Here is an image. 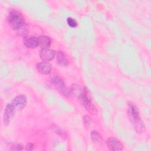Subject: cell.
Returning a JSON list of instances; mask_svg holds the SVG:
<instances>
[{
	"instance_id": "cell-14",
	"label": "cell",
	"mask_w": 151,
	"mask_h": 151,
	"mask_svg": "<svg viewBox=\"0 0 151 151\" xmlns=\"http://www.w3.org/2000/svg\"><path fill=\"white\" fill-rule=\"evenodd\" d=\"M51 129L56 134H58L60 136H61V137L63 138H64L65 139L67 137V134L62 129H61L60 127H58V126L57 125H52L51 126Z\"/></svg>"
},
{
	"instance_id": "cell-9",
	"label": "cell",
	"mask_w": 151,
	"mask_h": 151,
	"mask_svg": "<svg viewBox=\"0 0 151 151\" xmlns=\"http://www.w3.org/2000/svg\"><path fill=\"white\" fill-rule=\"evenodd\" d=\"M51 65L46 61H42L37 64V69L42 74H48L51 71Z\"/></svg>"
},
{
	"instance_id": "cell-15",
	"label": "cell",
	"mask_w": 151,
	"mask_h": 151,
	"mask_svg": "<svg viewBox=\"0 0 151 151\" xmlns=\"http://www.w3.org/2000/svg\"><path fill=\"white\" fill-rule=\"evenodd\" d=\"M16 34L20 36H24L27 35L29 32V27L28 25L25 23L22 27H21L19 29H17L15 31Z\"/></svg>"
},
{
	"instance_id": "cell-16",
	"label": "cell",
	"mask_w": 151,
	"mask_h": 151,
	"mask_svg": "<svg viewBox=\"0 0 151 151\" xmlns=\"http://www.w3.org/2000/svg\"><path fill=\"white\" fill-rule=\"evenodd\" d=\"M91 137L93 142H100L101 141V135L96 131L93 130L91 133Z\"/></svg>"
},
{
	"instance_id": "cell-13",
	"label": "cell",
	"mask_w": 151,
	"mask_h": 151,
	"mask_svg": "<svg viewBox=\"0 0 151 151\" xmlns=\"http://www.w3.org/2000/svg\"><path fill=\"white\" fill-rule=\"evenodd\" d=\"M70 92L71 95H74L80 97L83 93V90L77 84H73L70 88Z\"/></svg>"
},
{
	"instance_id": "cell-11",
	"label": "cell",
	"mask_w": 151,
	"mask_h": 151,
	"mask_svg": "<svg viewBox=\"0 0 151 151\" xmlns=\"http://www.w3.org/2000/svg\"><path fill=\"white\" fill-rule=\"evenodd\" d=\"M38 43L41 49H47L51 45V39L48 36H41L38 38Z\"/></svg>"
},
{
	"instance_id": "cell-12",
	"label": "cell",
	"mask_w": 151,
	"mask_h": 151,
	"mask_svg": "<svg viewBox=\"0 0 151 151\" xmlns=\"http://www.w3.org/2000/svg\"><path fill=\"white\" fill-rule=\"evenodd\" d=\"M56 60L57 63L62 66H66L68 64V60L65 55L61 51H58L57 53Z\"/></svg>"
},
{
	"instance_id": "cell-7",
	"label": "cell",
	"mask_w": 151,
	"mask_h": 151,
	"mask_svg": "<svg viewBox=\"0 0 151 151\" xmlns=\"http://www.w3.org/2000/svg\"><path fill=\"white\" fill-rule=\"evenodd\" d=\"M55 55V52L54 50L51 49H41L40 52V58L44 61H50L52 60Z\"/></svg>"
},
{
	"instance_id": "cell-19",
	"label": "cell",
	"mask_w": 151,
	"mask_h": 151,
	"mask_svg": "<svg viewBox=\"0 0 151 151\" xmlns=\"http://www.w3.org/2000/svg\"><path fill=\"white\" fill-rule=\"evenodd\" d=\"M23 147L21 145H15L14 146H12V148L11 149V150H22Z\"/></svg>"
},
{
	"instance_id": "cell-20",
	"label": "cell",
	"mask_w": 151,
	"mask_h": 151,
	"mask_svg": "<svg viewBox=\"0 0 151 151\" xmlns=\"http://www.w3.org/2000/svg\"><path fill=\"white\" fill-rule=\"evenodd\" d=\"M34 149V145L32 143H28L25 146V150H31Z\"/></svg>"
},
{
	"instance_id": "cell-2",
	"label": "cell",
	"mask_w": 151,
	"mask_h": 151,
	"mask_svg": "<svg viewBox=\"0 0 151 151\" xmlns=\"http://www.w3.org/2000/svg\"><path fill=\"white\" fill-rule=\"evenodd\" d=\"M8 22L15 31L19 29L25 24L22 14L16 10H12L9 12L8 17Z\"/></svg>"
},
{
	"instance_id": "cell-10",
	"label": "cell",
	"mask_w": 151,
	"mask_h": 151,
	"mask_svg": "<svg viewBox=\"0 0 151 151\" xmlns=\"http://www.w3.org/2000/svg\"><path fill=\"white\" fill-rule=\"evenodd\" d=\"M23 42L26 47L30 48H34L39 45L38 39L32 36L25 37L23 39Z\"/></svg>"
},
{
	"instance_id": "cell-18",
	"label": "cell",
	"mask_w": 151,
	"mask_h": 151,
	"mask_svg": "<svg viewBox=\"0 0 151 151\" xmlns=\"http://www.w3.org/2000/svg\"><path fill=\"white\" fill-rule=\"evenodd\" d=\"M83 122L86 125H88L91 122V119L90 117L88 116H85L83 117Z\"/></svg>"
},
{
	"instance_id": "cell-1",
	"label": "cell",
	"mask_w": 151,
	"mask_h": 151,
	"mask_svg": "<svg viewBox=\"0 0 151 151\" xmlns=\"http://www.w3.org/2000/svg\"><path fill=\"white\" fill-rule=\"evenodd\" d=\"M127 114L136 131L139 133L143 132L145 130V126L137 107L133 104H129L127 109Z\"/></svg>"
},
{
	"instance_id": "cell-4",
	"label": "cell",
	"mask_w": 151,
	"mask_h": 151,
	"mask_svg": "<svg viewBox=\"0 0 151 151\" xmlns=\"http://www.w3.org/2000/svg\"><path fill=\"white\" fill-rule=\"evenodd\" d=\"M52 83L54 84V86L55 87L57 90L63 95L67 97L71 95L70 89H68L65 86L64 81L60 77L58 76H55L52 78Z\"/></svg>"
},
{
	"instance_id": "cell-8",
	"label": "cell",
	"mask_w": 151,
	"mask_h": 151,
	"mask_svg": "<svg viewBox=\"0 0 151 151\" xmlns=\"http://www.w3.org/2000/svg\"><path fill=\"white\" fill-rule=\"evenodd\" d=\"M27 103V97L24 95H19L16 96L12 101L11 104L15 108L22 109Z\"/></svg>"
},
{
	"instance_id": "cell-5",
	"label": "cell",
	"mask_w": 151,
	"mask_h": 151,
	"mask_svg": "<svg viewBox=\"0 0 151 151\" xmlns=\"http://www.w3.org/2000/svg\"><path fill=\"white\" fill-rule=\"evenodd\" d=\"M15 108L11 103L8 104L6 106L3 115V120L5 125H7L13 118L15 113Z\"/></svg>"
},
{
	"instance_id": "cell-3",
	"label": "cell",
	"mask_w": 151,
	"mask_h": 151,
	"mask_svg": "<svg viewBox=\"0 0 151 151\" xmlns=\"http://www.w3.org/2000/svg\"><path fill=\"white\" fill-rule=\"evenodd\" d=\"M82 102L86 109V110L92 114H96L97 113V109L91 101V99L90 97V92L87 88H84L83 90V93L80 97Z\"/></svg>"
},
{
	"instance_id": "cell-6",
	"label": "cell",
	"mask_w": 151,
	"mask_h": 151,
	"mask_svg": "<svg viewBox=\"0 0 151 151\" xmlns=\"http://www.w3.org/2000/svg\"><path fill=\"white\" fill-rule=\"evenodd\" d=\"M107 147L111 150H122L123 149V145L116 138L110 137L106 141Z\"/></svg>"
},
{
	"instance_id": "cell-17",
	"label": "cell",
	"mask_w": 151,
	"mask_h": 151,
	"mask_svg": "<svg viewBox=\"0 0 151 151\" xmlns=\"http://www.w3.org/2000/svg\"><path fill=\"white\" fill-rule=\"evenodd\" d=\"M67 23L68 24V25L71 27H76L77 26V22L75 19H74L72 18H67Z\"/></svg>"
}]
</instances>
